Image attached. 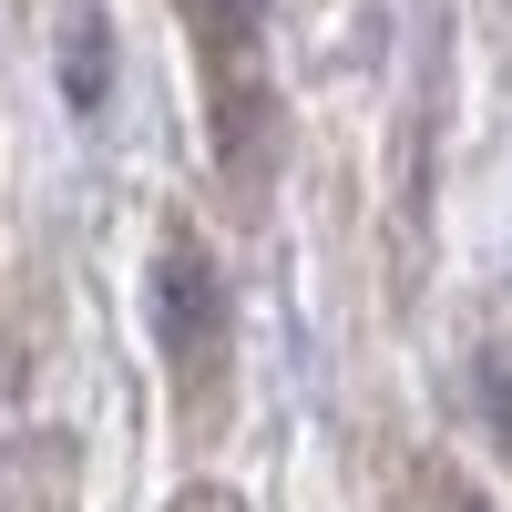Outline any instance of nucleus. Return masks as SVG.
<instances>
[{"mask_svg": "<svg viewBox=\"0 0 512 512\" xmlns=\"http://www.w3.org/2000/svg\"><path fill=\"white\" fill-rule=\"evenodd\" d=\"M154 338H164V359L185 379L226 349V277H216L205 246H164L154 256Z\"/></svg>", "mask_w": 512, "mask_h": 512, "instance_id": "f257e3e1", "label": "nucleus"}, {"mask_svg": "<svg viewBox=\"0 0 512 512\" xmlns=\"http://www.w3.org/2000/svg\"><path fill=\"white\" fill-rule=\"evenodd\" d=\"M482 420H492V441L512 451V349H492V359H482Z\"/></svg>", "mask_w": 512, "mask_h": 512, "instance_id": "7ed1b4c3", "label": "nucleus"}, {"mask_svg": "<svg viewBox=\"0 0 512 512\" xmlns=\"http://www.w3.org/2000/svg\"><path fill=\"white\" fill-rule=\"evenodd\" d=\"M52 62H62V103H72V123H103V113H113V21H103V11H62Z\"/></svg>", "mask_w": 512, "mask_h": 512, "instance_id": "f03ea898", "label": "nucleus"}]
</instances>
